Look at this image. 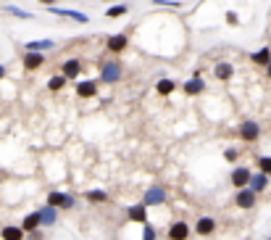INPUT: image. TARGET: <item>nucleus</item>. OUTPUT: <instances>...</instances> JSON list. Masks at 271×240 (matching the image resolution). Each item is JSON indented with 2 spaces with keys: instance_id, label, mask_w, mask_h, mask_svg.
Masks as SVG:
<instances>
[{
  "instance_id": "ddd939ff",
  "label": "nucleus",
  "mask_w": 271,
  "mask_h": 240,
  "mask_svg": "<svg viewBox=\"0 0 271 240\" xmlns=\"http://www.w3.org/2000/svg\"><path fill=\"white\" fill-rule=\"evenodd\" d=\"M126 45H129V37H126L124 32H121V34H111V37L105 40V48H108L111 53H121Z\"/></svg>"
},
{
  "instance_id": "bb28decb",
  "label": "nucleus",
  "mask_w": 271,
  "mask_h": 240,
  "mask_svg": "<svg viewBox=\"0 0 271 240\" xmlns=\"http://www.w3.org/2000/svg\"><path fill=\"white\" fill-rule=\"evenodd\" d=\"M6 14L16 16V19H32L29 11H21V8H16V6H6Z\"/></svg>"
},
{
  "instance_id": "5701e85b",
  "label": "nucleus",
  "mask_w": 271,
  "mask_h": 240,
  "mask_svg": "<svg viewBox=\"0 0 271 240\" xmlns=\"http://www.w3.org/2000/svg\"><path fill=\"white\" fill-rule=\"evenodd\" d=\"M174 90H176V82H174V79H169V77H163V79H158V82H156V93L163 95V98L171 95Z\"/></svg>"
},
{
  "instance_id": "e433bc0d",
  "label": "nucleus",
  "mask_w": 271,
  "mask_h": 240,
  "mask_svg": "<svg viewBox=\"0 0 271 240\" xmlns=\"http://www.w3.org/2000/svg\"><path fill=\"white\" fill-rule=\"evenodd\" d=\"M266 240H271V237H266Z\"/></svg>"
},
{
  "instance_id": "473e14b6",
  "label": "nucleus",
  "mask_w": 271,
  "mask_h": 240,
  "mask_svg": "<svg viewBox=\"0 0 271 240\" xmlns=\"http://www.w3.org/2000/svg\"><path fill=\"white\" fill-rule=\"evenodd\" d=\"M40 3H42V6H48V8H50L53 3H58V0H40Z\"/></svg>"
},
{
  "instance_id": "72a5a7b5",
  "label": "nucleus",
  "mask_w": 271,
  "mask_h": 240,
  "mask_svg": "<svg viewBox=\"0 0 271 240\" xmlns=\"http://www.w3.org/2000/svg\"><path fill=\"white\" fill-rule=\"evenodd\" d=\"M0 79H6V66L0 64Z\"/></svg>"
},
{
  "instance_id": "4c0bfd02",
  "label": "nucleus",
  "mask_w": 271,
  "mask_h": 240,
  "mask_svg": "<svg viewBox=\"0 0 271 240\" xmlns=\"http://www.w3.org/2000/svg\"><path fill=\"white\" fill-rule=\"evenodd\" d=\"M268 177H271V174H268Z\"/></svg>"
},
{
  "instance_id": "412c9836",
  "label": "nucleus",
  "mask_w": 271,
  "mask_h": 240,
  "mask_svg": "<svg viewBox=\"0 0 271 240\" xmlns=\"http://www.w3.org/2000/svg\"><path fill=\"white\" fill-rule=\"evenodd\" d=\"M21 227H24V232H34V230H40V227H42L40 211H34V214H27V216H24V222H21Z\"/></svg>"
},
{
  "instance_id": "f03ea898",
  "label": "nucleus",
  "mask_w": 271,
  "mask_h": 240,
  "mask_svg": "<svg viewBox=\"0 0 271 240\" xmlns=\"http://www.w3.org/2000/svg\"><path fill=\"white\" fill-rule=\"evenodd\" d=\"M237 132H240V137H242L245 143H255L258 137H261V124H258L255 119H245Z\"/></svg>"
},
{
  "instance_id": "7ed1b4c3",
  "label": "nucleus",
  "mask_w": 271,
  "mask_h": 240,
  "mask_svg": "<svg viewBox=\"0 0 271 240\" xmlns=\"http://www.w3.org/2000/svg\"><path fill=\"white\" fill-rule=\"evenodd\" d=\"M48 206H55L58 211H69L74 209V196H69V193H48Z\"/></svg>"
},
{
  "instance_id": "2eb2a0df",
  "label": "nucleus",
  "mask_w": 271,
  "mask_h": 240,
  "mask_svg": "<svg viewBox=\"0 0 271 240\" xmlns=\"http://www.w3.org/2000/svg\"><path fill=\"white\" fill-rule=\"evenodd\" d=\"M126 216L132 222H140V224H148V206L145 203H137V206H129L126 209Z\"/></svg>"
},
{
  "instance_id": "f8f14e48",
  "label": "nucleus",
  "mask_w": 271,
  "mask_h": 240,
  "mask_svg": "<svg viewBox=\"0 0 271 240\" xmlns=\"http://www.w3.org/2000/svg\"><path fill=\"white\" fill-rule=\"evenodd\" d=\"M190 224L187 222H174L171 227H169V240H187L190 237Z\"/></svg>"
},
{
  "instance_id": "7c9ffc66",
  "label": "nucleus",
  "mask_w": 271,
  "mask_h": 240,
  "mask_svg": "<svg viewBox=\"0 0 271 240\" xmlns=\"http://www.w3.org/2000/svg\"><path fill=\"white\" fill-rule=\"evenodd\" d=\"M156 6H166V8H182L179 0H153Z\"/></svg>"
},
{
  "instance_id": "f3484780",
  "label": "nucleus",
  "mask_w": 271,
  "mask_h": 240,
  "mask_svg": "<svg viewBox=\"0 0 271 240\" xmlns=\"http://www.w3.org/2000/svg\"><path fill=\"white\" fill-rule=\"evenodd\" d=\"M40 219H42V227H53L58 222V209H55V206H42V209H40Z\"/></svg>"
},
{
  "instance_id": "f257e3e1",
  "label": "nucleus",
  "mask_w": 271,
  "mask_h": 240,
  "mask_svg": "<svg viewBox=\"0 0 271 240\" xmlns=\"http://www.w3.org/2000/svg\"><path fill=\"white\" fill-rule=\"evenodd\" d=\"M121 77H124V66L119 61H103L100 64V82L103 85H116V82H121Z\"/></svg>"
},
{
  "instance_id": "cd10ccee",
  "label": "nucleus",
  "mask_w": 271,
  "mask_h": 240,
  "mask_svg": "<svg viewBox=\"0 0 271 240\" xmlns=\"http://www.w3.org/2000/svg\"><path fill=\"white\" fill-rule=\"evenodd\" d=\"M258 171L271 174V156H258Z\"/></svg>"
},
{
  "instance_id": "2f4dec72",
  "label": "nucleus",
  "mask_w": 271,
  "mask_h": 240,
  "mask_svg": "<svg viewBox=\"0 0 271 240\" xmlns=\"http://www.w3.org/2000/svg\"><path fill=\"white\" fill-rule=\"evenodd\" d=\"M224 19H227L229 27H237V24H240V16L234 14V11H227V16H224Z\"/></svg>"
},
{
  "instance_id": "39448f33",
  "label": "nucleus",
  "mask_w": 271,
  "mask_h": 240,
  "mask_svg": "<svg viewBox=\"0 0 271 240\" xmlns=\"http://www.w3.org/2000/svg\"><path fill=\"white\" fill-rule=\"evenodd\" d=\"M255 201H258V193L255 190H250V188H242V190H237L234 193V203H237V209H253L255 206Z\"/></svg>"
},
{
  "instance_id": "1a4fd4ad",
  "label": "nucleus",
  "mask_w": 271,
  "mask_h": 240,
  "mask_svg": "<svg viewBox=\"0 0 271 240\" xmlns=\"http://www.w3.org/2000/svg\"><path fill=\"white\" fill-rule=\"evenodd\" d=\"M50 14H55V16H63V19H74V21H79V24H87V14H82V11H74V8H58V6H50L48 8Z\"/></svg>"
},
{
  "instance_id": "c85d7f7f",
  "label": "nucleus",
  "mask_w": 271,
  "mask_h": 240,
  "mask_svg": "<svg viewBox=\"0 0 271 240\" xmlns=\"http://www.w3.org/2000/svg\"><path fill=\"white\" fill-rule=\"evenodd\" d=\"M158 232H156V227L153 224H143V240H156Z\"/></svg>"
},
{
  "instance_id": "4be33fe9",
  "label": "nucleus",
  "mask_w": 271,
  "mask_h": 240,
  "mask_svg": "<svg viewBox=\"0 0 271 240\" xmlns=\"http://www.w3.org/2000/svg\"><path fill=\"white\" fill-rule=\"evenodd\" d=\"M0 237L3 240H24V227H14V224H8L0 230Z\"/></svg>"
},
{
  "instance_id": "9b49d317",
  "label": "nucleus",
  "mask_w": 271,
  "mask_h": 240,
  "mask_svg": "<svg viewBox=\"0 0 271 240\" xmlns=\"http://www.w3.org/2000/svg\"><path fill=\"white\" fill-rule=\"evenodd\" d=\"M214 77L219 79V82H229V79L234 77V66H232L229 61H219V64L214 66Z\"/></svg>"
},
{
  "instance_id": "a878e982",
  "label": "nucleus",
  "mask_w": 271,
  "mask_h": 240,
  "mask_svg": "<svg viewBox=\"0 0 271 240\" xmlns=\"http://www.w3.org/2000/svg\"><path fill=\"white\" fill-rule=\"evenodd\" d=\"M129 11V3H119V6H108L105 8V16L108 19H119V16H124Z\"/></svg>"
},
{
  "instance_id": "aec40b11",
  "label": "nucleus",
  "mask_w": 271,
  "mask_h": 240,
  "mask_svg": "<svg viewBox=\"0 0 271 240\" xmlns=\"http://www.w3.org/2000/svg\"><path fill=\"white\" fill-rule=\"evenodd\" d=\"M250 61L255 64V66H268L271 64V48L266 45V48H261V50H255V53H250Z\"/></svg>"
},
{
  "instance_id": "c9c22d12",
  "label": "nucleus",
  "mask_w": 271,
  "mask_h": 240,
  "mask_svg": "<svg viewBox=\"0 0 271 240\" xmlns=\"http://www.w3.org/2000/svg\"><path fill=\"white\" fill-rule=\"evenodd\" d=\"M103 3H113V0H103Z\"/></svg>"
},
{
  "instance_id": "0eeeda50",
  "label": "nucleus",
  "mask_w": 271,
  "mask_h": 240,
  "mask_svg": "<svg viewBox=\"0 0 271 240\" xmlns=\"http://www.w3.org/2000/svg\"><path fill=\"white\" fill-rule=\"evenodd\" d=\"M214 232H216V219H214V216H208V214H203L195 222V235L208 237V235H214Z\"/></svg>"
},
{
  "instance_id": "dca6fc26",
  "label": "nucleus",
  "mask_w": 271,
  "mask_h": 240,
  "mask_svg": "<svg viewBox=\"0 0 271 240\" xmlns=\"http://www.w3.org/2000/svg\"><path fill=\"white\" fill-rule=\"evenodd\" d=\"M182 90H184V93L187 95H200V93H203V90H206V82H203V77H190V79H187V82L182 85Z\"/></svg>"
},
{
  "instance_id": "a211bd4d",
  "label": "nucleus",
  "mask_w": 271,
  "mask_h": 240,
  "mask_svg": "<svg viewBox=\"0 0 271 240\" xmlns=\"http://www.w3.org/2000/svg\"><path fill=\"white\" fill-rule=\"evenodd\" d=\"M24 48L34 50V53H45V50H53L55 48V40H29Z\"/></svg>"
},
{
  "instance_id": "6ab92c4d",
  "label": "nucleus",
  "mask_w": 271,
  "mask_h": 240,
  "mask_svg": "<svg viewBox=\"0 0 271 240\" xmlns=\"http://www.w3.org/2000/svg\"><path fill=\"white\" fill-rule=\"evenodd\" d=\"M268 174L266 171H253V179H250V190H255V193H263L266 190V185H268Z\"/></svg>"
},
{
  "instance_id": "20e7f679",
  "label": "nucleus",
  "mask_w": 271,
  "mask_h": 240,
  "mask_svg": "<svg viewBox=\"0 0 271 240\" xmlns=\"http://www.w3.org/2000/svg\"><path fill=\"white\" fill-rule=\"evenodd\" d=\"M232 185L237 188V190H242V188H250V179H253V171L247 169V166H234L232 169Z\"/></svg>"
},
{
  "instance_id": "4468645a",
  "label": "nucleus",
  "mask_w": 271,
  "mask_h": 240,
  "mask_svg": "<svg viewBox=\"0 0 271 240\" xmlns=\"http://www.w3.org/2000/svg\"><path fill=\"white\" fill-rule=\"evenodd\" d=\"M42 64H45V53H34V50L24 53V69L27 72H37Z\"/></svg>"
},
{
  "instance_id": "423d86ee",
  "label": "nucleus",
  "mask_w": 271,
  "mask_h": 240,
  "mask_svg": "<svg viewBox=\"0 0 271 240\" xmlns=\"http://www.w3.org/2000/svg\"><path fill=\"white\" fill-rule=\"evenodd\" d=\"M166 190H163L161 185H153V188H148L145 190V196H143V203L148 206V209H150V206H161V203H166Z\"/></svg>"
},
{
  "instance_id": "f704fd0d",
  "label": "nucleus",
  "mask_w": 271,
  "mask_h": 240,
  "mask_svg": "<svg viewBox=\"0 0 271 240\" xmlns=\"http://www.w3.org/2000/svg\"><path fill=\"white\" fill-rule=\"evenodd\" d=\"M266 74H268V79H271V64L266 66Z\"/></svg>"
},
{
  "instance_id": "9d476101",
  "label": "nucleus",
  "mask_w": 271,
  "mask_h": 240,
  "mask_svg": "<svg viewBox=\"0 0 271 240\" xmlns=\"http://www.w3.org/2000/svg\"><path fill=\"white\" fill-rule=\"evenodd\" d=\"M61 74L72 82V79H77L79 74H82V61H77V58H66L63 64H61Z\"/></svg>"
},
{
  "instance_id": "b1692460",
  "label": "nucleus",
  "mask_w": 271,
  "mask_h": 240,
  "mask_svg": "<svg viewBox=\"0 0 271 240\" xmlns=\"http://www.w3.org/2000/svg\"><path fill=\"white\" fill-rule=\"evenodd\" d=\"M85 198H87L90 203H105V201H111V196H108L105 190H87Z\"/></svg>"
},
{
  "instance_id": "6e6552de",
  "label": "nucleus",
  "mask_w": 271,
  "mask_h": 240,
  "mask_svg": "<svg viewBox=\"0 0 271 240\" xmlns=\"http://www.w3.org/2000/svg\"><path fill=\"white\" fill-rule=\"evenodd\" d=\"M74 90H77L79 98H98V93H100V87H98L95 79H82V82H77Z\"/></svg>"
},
{
  "instance_id": "393cba45",
  "label": "nucleus",
  "mask_w": 271,
  "mask_h": 240,
  "mask_svg": "<svg viewBox=\"0 0 271 240\" xmlns=\"http://www.w3.org/2000/svg\"><path fill=\"white\" fill-rule=\"evenodd\" d=\"M66 85H69V79L63 74H55V77L48 79V90H50V93H58V90H63Z\"/></svg>"
},
{
  "instance_id": "c756f323",
  "label": "nucleus",
  "mask_w": 271,
  "mask_h": 240,
  "mask_svg": "<svg viewBox=\"0 0 271 240\" xmlns=\"http://www.w3.org/2000/svg\"><path fill=\"white\" fill-rule=\"evenodd\" d=\"M224 158H227L229 164H234L240 158V151H237V148H227V151H224Z\"/></svg>"
}]
</instances>
